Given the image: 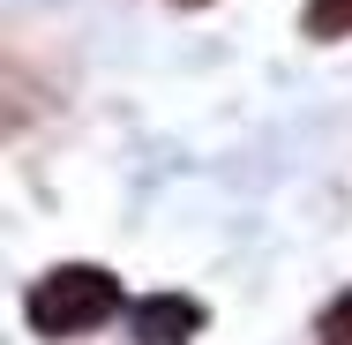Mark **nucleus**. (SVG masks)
Here are the masks:
<instances>
[{
  "label": "nucleus",
  "instance_id": "nucleus-3",
  "mask_svg": "<svg viewBox=\"0 0 352 345\" xmlns=\"http://www.w3.org/2000/svg\"><path fill=\"white\" fill-rule=\"evenodd\" d=\"M307 38H352V0H307Z\"/></svg>",
  "mask_w": 352,
  "mask_h": 345
},
{
  "label": "nucleus",
  "instance_id": "nucleus-4",
  "mask_svg": "<svg viewBox=\"0 0 352 345\" xmlns=\"http://www.w3.org/2000/svg\"><path fill=\"white\" fill-rule=\"evenodd\" d=\"M315 331H322V345H352V293H338V300L322 308V323H315Z\"/></svg>",
  "mask_w": 352,
  "mask_h": 345
},
{
  "label": "nucleus",
  "instance_id": "nucleus-2",
  "mask_svg": "<svg viewBox=\"0 0 352 345\" xmlns=\"http://www.w3.org/2000/svg\"><path fill=\"white\" fill-rule=\"evenodd\" d=\"M128 331H135V345H195L203 300L195 293H142L128 308Z\"/></svg>",
  "mask_w": 352,
  "mask_h": 345
},
{
  "label": "nucleus",
  "instance_id": "nucleus-1",
  "mask_svg": "<svg viewBox=\"0 0 352 345\" xmlns=\"http://www.w3.org/2000/svg\"><path fill=\"white\" fill-rule=\"evenodd\" d=\"M23 315H30L38 338H82V331L120 315V278L98 271V263H60V271H45L30 285Z\"/></svg>",
  "mask_w": 352,
  "mask_h": 345
}]
</instances>
